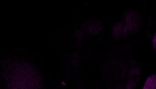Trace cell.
Listing matches in <instances>:
<instances>
[{"label":"cell","mask_w":156,"mask_h":89,"mask_svg":"<svg viewBox=\"0 0 156 89\" xmlns=\"http://www.w3.org/2000/svg\"><path fill=\"white\" fill-rule=\"evenodd\" d=\"M156 87V74L148 77L146 79L142 89H155Z\"/></svg>","instance_id":"1"}]
</instances>
